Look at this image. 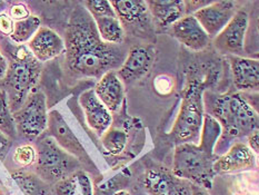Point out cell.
Here are the masks:
<instances>
[{
  "label": "cell",
  "instance_id": "1",
  "mask_svg": "<svg viewBox=\"0 0 259 195\" xmlns=\"http://www.w3.org/2000/svg\"><path fill=\"white\" fill-rule=\"evenodd\" d=\"M64 42L67 65L78 76L99 80L107 71L118 70L127 56L121 45L101 41L93 17L83 6L72 11Z\"/></svg>",
  "mask_w": 259,
  "mask_h": 195
},
{
  "label": "cell",
  "instance_id": "2",
  "mask_svg": "<svg viewBox=\"0 0 259 195\" xmlns=\"http://www.w3.org/2000/svg\"><path fill=\"white\" fill-rule=\"evenodd\" d=\"M221 136V124L210 115L205 114L198 143L178 144L175 148L171 172L194 185L211 188L216 175L213 171V163L217 160L215 147Z\"/></svg>",
  "mask_w": 259,
  "mask_h": 195
},
{
  "label": "cell",
  "instance_id": "3",
  "mask_svg": "<svg viewBox=\"0 0 259 195\" xmlns=\"http://www.w3.org/2000/svg\"><path fill=\"white\" fill-rule=\"evenodd\" d=\"M208 115L213 117L222 127V135L229 137L248 136L258 131V114L238 93L213 95L207 103Z\"/></svg>",
  "mask_w": 259,
  "mask_h": 195
},
{
  "label": "cell",
  "instance_id": "4",
  "mask_svg": "<svg viewBox=\"0 0 259 195\" xmlns=\"http://www.w3.org/2000/svg\"><path fill=\"white\" fill-rule=\"evenodd\" d=\"M41 74V63L24 45L16 50L5 76V89L11 113H15L33 92Z\"/></svg>",
  "mask_w": 259,
  "mask_h": 195
},
{
  "label": "cell",
  "instance_id": "5",
  "mask_svg": "<svg viewBox=\"0 0 259 195\" xmlns=\"http://www.w3.org/2000/svg\"><path fill=\"white\" fill-rule=\"evenodd\" d=\"M204 84L191 81L184 92L179 113L175 120L171 135L179 144L198 143L204 121Z\"/></svg>",
  "mask_w": 259,
  "mask_h": 195
},
{
  "label": "cell",
  "instance_id": "6",
  "mask_svg": "<svg viewBox=\"0 0 259 195\" xmlns=\"http://www.w3.org/2000/svg\"><path fill=\"white\" fill-rule=\"evenodd\" d=\"M35 173L47 184H56L80 170L81 163L61 148L52 136L36 142Z\"/></svg>",
  "mask_w": 259,
  "mask_h": 195
},
{
  "label": "cell",
  "instance_id": "7",
  "mask_svg": "<svg viewBox=\"0 0 259 195\" xmlns=\"http://www.w3.org/2000/svg\"><path fill=\"white\" fill-rule=\"evenodd\" d=\"M17 133L28 139H37L47 130V98L41 91H33L13 113Z\"/></svg>",
  "mask_w": 259,
  "mask_h": 195
},
{
  "label": "cell",
  "instance_id": "8",
  "mask_svg": "<svg viewBox=\"0 0 259 195\" xmlns=\"http://www.w3.org/2000/svg\"><path fill=\"white\" fill-rule=\"evenodd\" d=\"M143 185L149 195H191V183L177 177L164 166L146 171Z\"/></svg>",
  "mask_w": 259,
  "mask_h": 195
},
{
  "label": "cell",
  "instance_id": "9",
  "mask_svg": "<svg viewBox=\"0 0 259 195\" xmlns=\"http://www.w3.org/2000/svg\"><path fill=\"white\" fill-rule=\"evenodd\" d=\"M249 17L244 10H237L226 27L213 38V45L222 54L241 56L245 49V38Z\"/></svg>",
  "mask_w": 259,
  "mask_h": 195
},
{
  "label": "cell",
  "instance_id": "10",
  "mask_svg": "<svg viewBox=\"0 0 259 195\" xmlns=\"http://www.w3.org/2000/svg\"><path fill=\"white\" fill-rule=\"evenodd\" d=\"M235 13L236 3L224 0V2H212L210 5L196 11L193 16L209 38L213 39L226 27Z\"/></svg>",
  "mask_w": 259,
  "mask_h": 195
},
{
  "label": "cell",
  "instance_id": "11",
  "mask_svg": "<svg viewBox=\"0 0 259 195\" xmlns=\"http://www.w3.org/2000/svg\"><path fill=\"white\" fill-rule=\"evenodd\" d=\"M47 128L49 131V136H52L61 148H64L70 155L75 156L80 163L81 162L89 163L90 159L82 144L76 137L75 133H72L70 127L58 110H52L48 113Z\"/></svg>",
  "mask_w": 259,
  "mask_h": 195
},
{
  "label": "cell",
  "instance_id": "12",
  "mask_svg": "<svg viewBox=\"0 0 259 195\" xmlns=\"http://www.w3.org/2000/svg\"><path fill=\"white\" fill-rule=\"evenodd\" d=\"M256 166L255 153L244 143H235L227 152L218 156L213 163L216 174H232L254 169Z\"/></svg>",
  "mask_w": 259,
  "mask_h": 195
},
{
  "label": "cell",
  "instance_id": "13",
  "mask_svg": "<svg viewBox=\"0 0 259 195\" xmlns=\"http://www.w3.org/2000/svg\"><path fill=\"white\" fill-rule=\"evenodd\" d=\"M154 59L155 53L151 48L134 46L129 49L125 60L116 71L121 82L132 83L147 74L154 64Z\"/></svg>",
  "mask_w": 259,
  "mask_h": 195
},
{
  "label": "cell",
  "instance_id": "14",
  "mask_svg": "<svg viewBox=\"0 0 259 195\" xmlns=\"http://www.w3.org/2000/svg\"><path fill=\"white\" fill-rule=\"evenodd\" d=\"M170 32L180 44L195 52L207 48L211 41L193 15H186L172 24Z\"/></svg>",
  "mask_w": 259,
  "mask_h": 195
},
{
  "label": "cell",
  "instance_id": "15",
  "mask_svg": "<svg viewBox=\"0 0 259 195\" xmlns=\"http://www.w3.org/2000/svg\"><path fill=\"white\" fill-rule=\"evenodd\" d=\"M27 48L39 63H46L65 53V42L52 28L41 26L27 44Z\"/></svg>",
  "mask_w": 259,
  "mask_h": 195
},
{
  "label": "cell",
  "instance_id": "16",
  "mask_svg": "<svg viewBox=\"0 0 259 195\" xmlns=\"http://www.w3.org/2000/svg\"><path fill=\"white\" fill-rule=\"evenodd\" d=\"M79 104L83 110L87 125L98 136L103 135L108 128L111 127L112 114L96 96L94 88L88 89L80 95Z\"/></svg>",
  "mask_w": 259,
  "mask_h": 195
},
{
  "label": "cell",
  "instance_id": "17",
  "mask_svg": "<svg viewBox=\"0 0 259 195\" xmlns=\"http://www.w3.org/2000/svg\"><path fill=\"white\" fill-rule=\"evenodd\" d=\"M235 87L241 92L258 91L259 63L243 56H227Z\"/></svg>",
  "mask_w": 259,
  "mask_h": 195
},
{
  "label": "cell",
  "instance_id": "18",
  "mask_svg": "<svg viewBox=\"0 0 259 195\" xmlns=\"http://www.w3.org/2000/svg\"><path fill=\"white\" fill-rule=\"evenodd\" d=\"M94 92L111 114L119 110L125 98V87L116 70L107 71L101 76L96 84Z\"/></svg>",
  "mask_w": 259,
  "mask_h": 195
},
{
  "label": "cell",
  "instance_id": "19",
  "mask_svg": "<svg viewBox=\"0 0 259 195\" xmlns=\"http://www.w3.org/2000/svg\"><path fill=\"white\" fill-rule=\"evenodd\" d=\"M110 4L122 27H136L149 20L147 3L143 0H119Z\"/></svg>",
  "mask_w": 259,
  "mask_h": 195
},
{
  "label": "cell",
  "instance_id": "20",
  "mask_svg": "<svg viewBox=\"0 0 259 195\" xmlns=\"http://www.w3.org/2000/svg\"><path fill=\"white\" fill-rule=\"evenodd\" d=\"M149 14L162 26H171L186 16L185 3L182 0H148Z\"/></svg>",
  "mask_w": 259,
  "mask_h": 195
},
{
  "label": "cell",
  "instance_id": "21",
  "mask_svg": "<svg viewBox=\"0 0 259 195\" xmlns=\"http://www.w3.org/2000/svg\"><path fill=\"white\" fill-rule=\"evenodd\" d=\"M56 195H93L94 185L89 175L82 170L72 173L55 184Z\"/></svg>",
  "mask_w": 259,
  "mask_h": 195
},
{
  "label": "cell",
  "instance_id": "22",
  "mask_svg": "<svg viewBox=\"0 0 259 195\" xmlns=\"http://www.w3.org/2000/svg\"><path fill=\"white\" fill-rule=\"evenodd\" d=\"M94 21L101 41L109 45H122L125 41V28L117 17L95 18Z\"/></svg>",
  "mask_w": 259,
  "mask_h": 195
},
{
  "label": "cell",
  "instance_id": "23",
  "mask_svg": "<svg viewBox=\"0 0 259 195\" xmlns=\"http://www.w3.org/2000/svg\"><path fill=\"white\" fill-rule=\"evenodd\" d=\"M15 182L24 195H47L48 184L45 183L36 173L27 171H16L11 173Z\"/></svg>",
  "mask_w": 259,
  "mask_h": 195
},
{
  "label": "cell",
  "instance_id": "24",
  "mask_svg": "<svg viewBox=\"0 0 259 195\" xmlns=\"http://www.w3.org/2000/svg\"><path fill=\"white\" fill-rule=\"evenodd\" d=\"M41 27V20L39 17L30 15L28 18L19 21H15L14 31L10 35V39L18 45L29 43L30 39L36 35V32Z\"/></svg>",
  "mask_w": 259,
  "mask_h": 195
},
{
  "label": "cell",
  "instance_id": "25",
  "mask_svg": "<svg viewBox=\"0 0 259 195\" xmlns=\"http://www.w3.org/2000/svg\"><path fill=\"white\" fill-rule=\"evenodd\" d=\"M100 141L101 146H103L107 154L117 156L121 154L123 149L126 148L128 136L123 131L110 127L100 136Z\"/></svg>",
  "mask_w": 259,
  "mask_h": 195
},
{
  "label": "cell",
  "instance_id": "26",
  "mask_svg": "<svg viewBox=\"0 0 259 195\" xmlns=\"http://www.w3.org/2000/svg\"><path fill=\"white\" fill-rule=\"evenodd\" d=\"M0 131L7 137L15 138L17 135L13 113L10 110L7 94L5 91H0Z\"/></svg>",
  "mask_w": 259,
  "mask_h": 195
},
{
  "label": "cell",
  "instance_id": "27",
  "mask_svg": "<svg viewBox=\"0 0 259 195\" xmlns=\"http://www.w3.org/2000/svg\"><path fill=\"white\" fill-rule=\"evenodd\" d=\"M129 173L127 170L122 171L119 174L114 176L111 180L107 181L100 185L94 186V194L93 195H112L115 192L123 189L126 184L129 182Z\"/></svg>",
  "mask_w": 259,
  "mask_h": 195
},
{
  "label": "cell",
  "instance_id": "28",
  "mask_svg": "<svg viewBox=\"0 0 259 195\" xmlns=\"http://www.w3.org/2000/svg\"><path fill=\"white\" fill-rule=\"evenodd\" d=\"M82 6L93 17V19L103 18V17H117L110 2L107 0H88L83 2Z\"/></svg>",
  "mask_w": 259,
  "mask_h": 195
},
{
  "label": "cell",
  "instance_id": "29",
  "mask_svg": "<svg viewBox=\"0 0 259 195\" xmlns=\"http://www.w3.org/2000/svg\"><path fill=\"white\" fill-rule=\"evenodd\" d=\"M13 160L16 165H18L21 169L35 164L36 162V149L32 145L26 144L17 147L14 152Z\"/></svg>",
  "mask_w": 259,
  "mask_h": 195
},
{
  "label": "cell",
  "instance_id": "30",
  "mask_svg": "<svg viewBox=\"0 0 259 195\" xmlns=\"http://www.w3.org/2000/svg\"><path fill=\"white\" fill-rule=\"evenodd\" d=\"M30 16V11L28 7L24 4H15L11 6L9 10V17L13 20L19 21L22 19H26Z\"/></svg>",
  "mask_w": 259,
  "mask_h": 195
},
{
  "label": "cell",
  "instance_id": "31",
  "mask_svg": "<svg viewBox=\"0 0 259 195\" xmlns=\"http://www.w3.org/2000/svg\"><path fill=\"white\" fill-rule=\"evenodd\" d=\"M15 21L10 18L9 15L0 13V32L5 36H9L14 31Z\"/></svg>",
  "mask_w": 259,
  "mask_h": 195
},
{
  "label": "cell",
  "instance_id": "32",
  "mask_svg": "<svg viewBox=\"0 0 259 195\" xmlns=\"http://www.w3.org/2000/svg\"><path fill=\"white\" fill-rule=\"evenodd\" d=\"M185 3V9L186 15H193L196 11L206 7V6L210 5L212 2H184Z\"/></svg>",
  "mask_w": 259,
  "mask_h": 195
},
{
  "label": "cell",
  "instance_id": "33",
  "mask_svg": "<svg viewBox=\"0 0 259 195\" xmlns=\"http://www.w3.org/2000/svg\"><path fill=\"white\" fill-rule=\"evenodd\" d=\"M247 137H248V144H247V146H248L255 154H258V150H259V135H258V131L252 132Z\"/></svg>",
  "mask_w": 259,
  "mask_h": 195
},
{
  "label": "cell",
  "instance_id": "34",
  "mask_svg": "<svg viewBox=\"0 0 259 195\" xmlns=\"http://www.w3.org/2000/svg\"><path fill=\"white\" fill-rule=\"evenodd\" d=\"M8 69V61L5 58L2 50H0V80H4Z\"/></svg>",
  "mask_w": 259,
  "mask_h": 195
},
{
  "label": "cell",
  "instance_id": "35",
  "mask_svg": "<svg viewBox=\"0 0 259 195\" xmlns=\"http://www.w3.org/2000/svg\"><path fill=\"white\" fill-rule=\"evenodd\" d=\"M191 195H210V194L207 192V189L191 184Z\"/></svg>",
  "mask_w": 259,
  "mask_h": 195
},
{
  "label": "cell",
  "instance_id": "36",
  "mask_svg": "<svg viewBox=\"0 0 259 195\" xmlns=\"http://www.w3.org/2000/svg\"><path fill=\"white\" fill-rule=\"evenodd\" d=\"M9 146V137H7L5 134L0 131V148L5 150Z\"/></svg>",
  "mask_w": 259,
  "mask_h": 195
},
{
  "label": "cell",
  "instance_id": "37",
  "mask_svg": "<svg viewBox=\"0 0 259 195\" xmlns=\"http://www.w3.org/2000/svg\"><path fill=\"white\" fill-rule=\"evenodd\" d=\"M112 195H132V194L129 193L128 191H126V189H119V191L115 192Z\"/></svg>",
  "mask_w": 259,
  "mask_h": 195
},
{
  "label": "cell",
  "instance_id": "38",
  "mask_svg": "<svg viewBox=\"0 0 259 195\" xmlns=\"http://www.w3.org/2000/svg\"><path fill=\"white\" fill-rule=\"evenodd\" d=\"M5 2H0V10H2L3 8H4V6H5Z\"/></svg>",
  "mask_w": 259,
  "mask_h": 195
}]
</instances>
